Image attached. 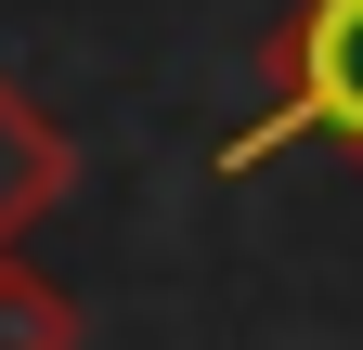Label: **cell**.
Returning a JSON list of instances; mask_svg holds the SVG:
<instances>
[{
	"label": "cell",
	"instance_id": "3957f363",
	"mask_svg": "<svg viewBox=\"0 0 363 350\" xmlns=\"http://www.w3.org/2000/svg\"><path fill=\"white\" fill-rule=\"evenodd\" d=\"M0 350H78V298L13 247H0Z\"/></svg>",
	"mask_w": 363,
	"mask_h": 350
},
{
	"label": "cell",
	"instance_id": "6da1fadb",
	"mask_svg": "<svg viewBox=\"0 0 363 350\" xmlns=\"http://www.w3.org/2000/svg\"><path fill=\"white\" fill-rule=\"evenodd\" d=\"M259 117H234L220 130V182H247V169H272L286 143H350V169H363V0H298L286 26L259 39Z\"/></svg>",
	"mask_w": 363,
	"mask_h": 350
},
{
	"label": "cell",
	"instance_id": "7a4b0ae2",
	"mask_svg": "<svg viewBox=\"0 0 363 350\" xmlns=\"http://www.w3.org/2000/svg\"><path fill=\"white\" fill-rule=\"evenodd\" d=\"M65 195H78V143H65V117H39V104L13 91V65H0V247H26Z\"/></svg>",
	"mask_w": 363,
	"mask_h": 350
}]
</instances>
